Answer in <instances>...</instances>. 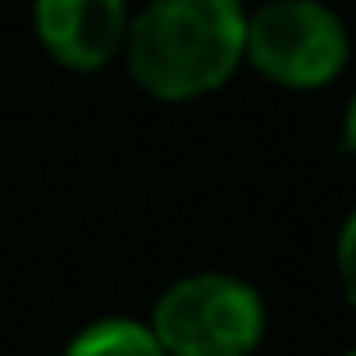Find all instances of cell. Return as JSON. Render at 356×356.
<instances>
[{"label":"cell","instance_id":"obj_7","mask_svg":"<svg viewBox=\"0 0 356 356\" xmlns=\"http://www.w3.org/2000/svg\"><path fill=\"white\" fill-rule=\"evenodd\" d=\"M343 142H347V151L356 156V96H352V105H347V119H343Z\"/></svg>","mask_w":356,"mask_h":356},{"label":"cell","instance_id":"obj_4","mask_svg":"<svg viewBox=\"0 0 356 356\" xmlns=\"http://www.w3.org/2000/svg\"><path fill=\"white\" fill-rule=\"evenodd\" d=\"M128 0H37L32 28L55 64L74 74H96L124 55Z\"/></svg>","mask_w":356,"mask_h":356},{"label":"cell","instance_id":"obj_3","mask_svg":"<svg viewBox=\"0 0 356 356\" xmlns=\"http://www.w3.org/2000/svg\"><path fill=\"white\" fill-rule=\"evenodd\" d=\"M352 60V32L343 14L325 0H265L261 10H247V51L265 83L283 92H320Z\"/></svg>","mask_w":356,"mask_h":356},{"label":"cell","instance_id":"obj_8","mask_svg":"<svg viewBox=\"0 0 356 356\" xmlns=\"http://www.w3.org/2000/svg\"><path fill=\"white\" fill-rule=\"evenodd\" d=\"M343 356H356V347H347V352H343Z\"/></svg>","mask_w":356,"mask_h":356},{"label":"cell","instance_id":"obj_2","mask_svg":"<svg viewBox=\"0 0 356 356\" xmlns=\"http://www.w3.org/2000/svg\"><path fill=\"white\" fill-rule=\"evenodd\" d=\"M147 329L165 356H252L265 343V297L242 274L197 270L156 297Z\"/></svg>","mask_w":356,"mask_h":356},{"label":"cell","instance_id":"obj_5","mask_svg":"<svg viewBox=\"0 0 356 356\" xmlns=\"http://www.w3.org/2000/svg\"><path fill=\"white\" fill-rule=\"evenodd\" d=\"M60 356H165V347L156 343L147 320L105 315V320H92L83 334H74V343Z\"/></svg>","mask_w":356,"mask_h":356},{"label":"cell","instance_id":"obj_6","mask_svg":"<svg viewBox=\"0 0 356 356\" xmlns=\"http://www.w3.org/2000/svg\"><path fill=\"white\" fill-rule=\"evenodd\" d=\"M334 270H338V288H343L347 306L356 311V206L347 210L343 229H338V242H334Z\"/></svg>","mask_w":356,"mask_h":356},{"label":"cell","instance_id":"obj_1","mask_svg":"<svg viewBox=\"0 0 356 356\" xmlns=\"http://www.w3.org/2000/svg\"><path fill=\"white\" fill-rule=\"evenodd\" d=\"M247 5L242 0H147L128 19L124 60L151 101L183 105L220 92L242 69Z\"/></svg>","mask_w":356,"mask_h":356}]
</instances>
